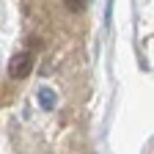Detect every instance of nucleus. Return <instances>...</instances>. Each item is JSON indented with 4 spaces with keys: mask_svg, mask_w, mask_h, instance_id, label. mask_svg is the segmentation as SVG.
Returning <instances> with one entry per match:
<instances>
[{
    "mask_svg": "<svg viewBox=\"0 0 154 154\" xmlns=\"http://www.w3.org/2000/svg\"><path fill=\"white\" fill-rule=\"evenodd\" d=\"M30 69H33V63H30V55H28V52H19V55H14L11 61H8V74L14 77V80L28 77Z\"/></svg>",
    "mask_w": 154,
    "mask_h": 154,
    "instance_id": "nucleus-1",
    "label": "nucleus"
},
{
    "mask_svg": "<svg viewBox=\"0 0 154 154\" xmlns=\"http://www.w3.org/2000/svg\"><path fill=\"white\" fill-rule=\"evenodd\" d=\"M38 102H42L44 110H52L55 102H58V96H55V91H50V88H38Z\"/></svg>",
    "mask_w": 154,
    "mask_h": 154,
    "instance_id": "nucleus-2",
    "label": "nucleus"
},
{
    "mask_svg": "<svg viewBox=\"0 0 154 154\" xmlns=\"http://www.w3.org/2000/svg\"><path fill=\"white\" fill-rule=\"evenodd\" d=\"M69 8H74V11H80V8H83V0H69Z\"/></svg>",
    "mask_w": 154,
    "mask_h": 154,
    "instance_id": "nucleus-3",
    "label": "nucleus"
}]
</instances>
